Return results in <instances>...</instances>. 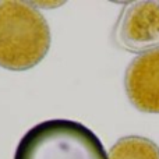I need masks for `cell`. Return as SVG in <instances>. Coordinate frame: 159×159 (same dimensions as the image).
I'll use <instances>...</instances> for the list:
<instances>
[{
	"label": "cell",
	"mask_w": 159,
	"mask_h": 159,
	"mask_svg": "<svg viewBox=\"0 0 159 159\" xmlns=\"http://www.w3.org/2000/svg\"><path fill=\"white\" fill-rule=\"evenodd\" d=\"M113 43L130 53L159 49V2L127 3L112 34Z\"/></svg>",
	"instance_id": "cell-3"
},
{
	"label": "cell",
	"mask_w": 159,
	"mask_h": 159,
	"mask_svg": "<svg viewBox=\"0 0 159 159\" xmlns=\"http://www.w3.org/2000/svg\"><path fill=\"white\" fill-rule=\"evenodd\" d=\"M14 159H107L99 138L84 124L53 119L24 134Z\"/></svg>",
	"instance_id": "cell-2"
},
{
	"label": "cell",
	"mask_w": 159,
	"mask_h": 159,
	"mask_svg": "<svg viewBox=\"0 0 159 159\" xmlns=\"http://www.w3.org/2000/svg\"><path fill=\"white\" fill-rule=\"evenodd\" d=\"M50 48L46 18L25 2H0V67L24 71L43 60Z\"/></svg>",
	"instance_id": "cell-1"
},
{
	"label": "cell",
	"mask_w": 159,
	"mask_h": 159,
	"mask_svg": "<svg viewBox=\"0 0 159 159\" xmlns=\"http://www.w3.org/2000/svg\"><path fill=\"white\" fill-rule=\"evenodd\" d=\"M107 159H159V145L149 138L129 135L116 141Z\"/></svg>",
	"instance_id": "cell-5"
},
{
	"label": "cell",
	"mask_w": 159,
	"mask_h": 159,
	"mask_svg": "<svg viewBox=\"0 0 159 159\" xmlns=\"http://www.w3.org/2000/svg\"><path fill=\"white\" fill-rule=\"evenodd\" d=\"M124 89L135 109L159 115V49L137 56L129 64Z\"/></svg>",
	"instance_id": "cell-4"
}]
</instances>
